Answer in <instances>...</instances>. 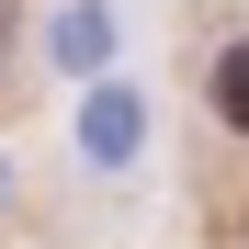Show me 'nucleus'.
Instances as JSON below:
<instances>
[{
  "mask_svg": "<svg viewBox=\"0 0 249 249\" xmlns=\"http://www.w3.org/2000/svg\"><path fill=\"white\" fill-rule=\"evenodd\" d=\"M215 113L249 136V46H227V57H215Z\"/></svg>",
  "mask_w": 249,
  "mask_h": 249,
  "instance_id": "obj_2",
  "label": "nucleus"
},
{
  "mask_svg": "<svg viewBox=\"0 0 249 249\" xmlns=\"http://www.w3.org/2000/svg\"><path fill=\"white\" fill-rule=\"evenodd\" d=\"M79 136H91V159H136V136H147V113L124 102V91H91V124H79Z\"/></svg>",
  "mask_w": 249,
  "mask_h": 249,
  "instance_id": "obj_1",
  "label": "nucleus"
},
{
  "mask_svg": "<svg viewBox=\"0 0 249 249\" xmlns=\"http://www.w3.org/2000/svg\"><path fill=\"white\" fill-rule=\"evenodd\" d=\"M0 34H12V12H0Z\"/></svg>",
  "mask_w": 249,
  "mask_h": 249,
  "instance_id": "obj_4",
  "label": "nucleus"
},
{
  "mask_svg": "<svg viewBox=\"0 0 249 249\" xmlns=\"http://www.w3.org/2000/svg\"><path fill=\"white\" fill-rule=\"evenodd\" d=\"M57 57H68V68H102V12H68V23H57Z\"/></svg>",
  "mask_w": 249,
  "mask_h": 249,
  "instance_id": "obj_3",
  "label": "nucleus"
}]
</instances>
